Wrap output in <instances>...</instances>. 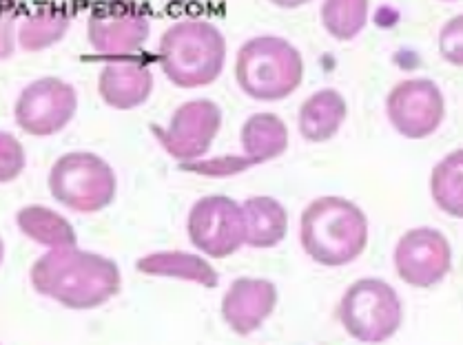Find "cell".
Masks as SVG:
<instances>
[{
	"mask_svg": "<svg viewBox=\"0 0 463 345\" xmlns=\"http://www.w3.org/2000/svg\"><path fill=\"white\" fill-rule=\"evenodd\" d=\"M49 191L67 209L98 213L116 197V172L96 153H67L52 166Z\"/></svg>",
	"mask_w": 463,
	"mask_h": 345,
	"instance_id": "cell-5",
	"label": "cell"
},
{
	"mask_svg": "<svg viewBox=\"0 0 463 345\" xmlns=\"http://www.w3.org/2000/svg\"><path fill=\"white\" fill-rule=\"evenodd\" d=\"M344 120L346 100L335 89H322L299 107L298 126L308 142H326L342 129Z\"/></svg>",
	"mask_w": 463,
	"mask_h": 345,
	"instance_id": "cell-16",
	"label": "cell"
},
{
	"mask_svg": "<svg viewBox=\"0 0 463 345\" xmlns=\"http://www.w3.org/2000/svg\"><path fill=\"white\" fill-rule=\"evenodd\" d=\"M386 113L391 125L408 140H423L441 126L446 100L432 80H403L388 93Z\"/></svg>",
	"mask_w": 463,
	"mask_h": 345,
	"instance_id": "cell-10",
	"label": "cell"
},
{
	"mask_svg": "<svg viewBox=\"0 0 463 345\" xmlns=\"http://www.w3.org/2000/svg\"><path fill=\"white\" fill-rule=\"evenodd\" d=\"M0 153H3L0 155V166H3L0 177H3V182H12L24 169L23 146L14 140L12 133H3L0 135Z\"/></svg>",
	"mask_w": 463,
	"mask_h": 345,
	"instance_id": "cell-24",
	"label": "cell"
},
{
	"mask_svg": "<svg viewBox=\"0 0 463 345\" xmlns=\"http://www.w3.org/2000/svg\"><path fill=\"white\" fill-rule=\"evenodd\" d=\"M288 146V129L275 113H255L242 126L244 157L253 164L275 160Z\"/></svg>",
	"mask_w": 463,
	"mask_h": 345,
	"instance_id": "cell-17",
	"label": "cell"
},
{
	"mask_svg": "<svg viewBox=\"0 0 463 345\" xmlns=\"http://www.w3.org/2000/svg\"><path fill=\"white\" fill-rule=\"evenodd\" d=\"M154 89L151 69L136 58H118L102 67L98 78V91L102 100L113 108L129 111L145 105Z\"/></svg>",
	"mask_w": 463,
	"mask_h": 345,
	"instance_id": "cell-14",
	"label": "cell"
},
{
	"mask_svg": "<svg viewBox=\"0 0 463 345\" xmlns=\"http://www.w3.org/2000/svg\"><path fill=\"white\" fill-rule=\"evenodd\" d=\"M226 42L215 24L204 21L177 23L160 41V65L175 87H206L220 78Z\"/></svg>",
	"mask_w": 463,
	"mask_h": 345,
	"instance_id": "cell-3",
	"label": "cell"
},
{
	"mask_svg": "<svg viewBox=\"0 0 463 345\" xmlns=\"http://www.w3.org/2000/svg\"><path fill=\"white\" fill-rule=\"evenodd\" d=\"M246 244L253 248H273L287 238V209L273 197H250L242 204Z\"/></svg>",
	"mask_w": 463,
	"mask_h": 345,
	"instance_id": "cell-15",
	"label": "cell"
},
{
	"mask_svg": "<svg viewBox=\"0 0 463 345\" xmlns=\"http://www.w3.org/2000/svg\"><path fill=\"white\" fill-rule=\"evenodd\" d=\"M278 288L269 279H235L222 299V317L240 337L255 332L273 314Z\"/></svg>",
	"mask_w": 463,
	"mask_h": 345,
	"instance_id": "cell-13",
	"label": "cell"
},
{
	"mask_svg": "<svg viewBox=\"0 0 463 345\" xmlns=\"http://www.w3.org/2000/svg\"><path fill=\"white\" fill-rule=\"evenodd\" d=\"M439 53L450 65L463 67V16H455L443 24L439 33Z\"/></svg>",
	"mask_w": 463,
	"mask_h": 345,
	"instance_id": "cell-23",
	"label": "cell"
},
{
	"mask_svg": "<svg viewBox=\"0 0 463 345\" xmlns=\"http://www.w3.org/2000/svg\"><path fill=\"white\" fill-rule=\"evenodd\" d=\"M368 21L364 0H328L322 5V24L337 41H353Z\"/></svg>",
	"mask_w": 463,
	"mask_h": 345,
	"instance_id": "cell-22",
	"label": "cell"
},
{
	"mask_svg": "<svg viewBox=\"0 0 463 345\" xmlns=\"http://www.w3.org/2000/svg\"><path fill=\"white\" fill-rule=\"evenodd\" d=\"M18 228L27 238L49 248H76V230L62 215L44 209V206H24L16 215Z\"/></svg>",
	"mask_w": 463,
	"mask_h": 345,
	"instance_id": "cell-19",
	"label": "cell"
},
{
	"mask_svg": "<svg viewBox=\"0 0 463 345\" xmlns=\"http://www.w3.org/2000/svg\"><path fill=\"white\" fill-rule=\"evenodd\" d=\"M430 191L443 213L463 219V149L448 153L432 169Z\"/></svg>",
	"mask_w": 463,
	"mask_h": 345,
	"instance_id": "cell-20",
	"label": "cell"
},
{
	"mask_svg": "<svg viewBox=\"0 0 463 345\" xmlns=\"http://www.w3.org/2000/svg\"><path fill=\"white\" fill-rule=\"evenodd\" d=\"M299 239L310 259L337 268L364 253L368 244V219L351 200L319 197L302 213Z\"/></svg>",
	"mask_w": 463,
	"mask_h": 345,
	"instance_id": "cell-2",
	"label": "cell"
},
{
	"mask_svg": "<svg viewBox=\"0 0 463 345\" xmlns=\"http://www.w3.org/2000/svg\"><path fill=\"white\" fill-rule=\"evenodd\" d=\"M69 27V16L56 9H43V12L32 14L21 24L18 32V42L24 51H41L49 44L58 42L65 36Z\"/></svg>",
	"mask_w": 463,
	"mask_h": 345,
	"instance_id": "cell-21",
	"label": "cell"
},
{
	"mask_svg": "<svg viewBox=\"0 0 463 345\" xmlns=\"http://www.w3.org/2000/svg\"><path fill=\"white\" fill-rule=\"evenodd\" d=\"M302 53L284 38L258 36L240 47L235 80L253 100H284L302 85Z\"/></svg>",
	"mask_w": 463,
	"mask_h": 345,
	"instance_id": "cell-4",
	"label": "cell"
},
{
	"mask_svg": "<svg viewBox=\"0 0 463 345\" xmlns=\"http://www.w3.org/2000/svg\"><path fill=\"white\" fill-rule=\"evenodd\" d=\"M452 250L435 228H412L397 241L395 268L412 288H432L450 273Z\"/></svg>",
	"mask_w": 463,
	"mask_h": 345,
	"instance_id": "cell-11",
	"label": "cell"
},
{
	"mask_svg": "<svg viewBox=\"0 0 463 345\" xmlns=\"http://www.w3.org/2000/svg\"><path fill=\"white\" fill-rule=\"evenodd\" d=\"M89 42L102 56L127 58L140 51L149 38V21L137 12L125 9H96L89 16Z\"/></svg>",
	"mask_w": 463,
	"mask_h": 345,
	"instance_id": "cell-12",
	"label": "cell"
},
{
	"mask_svg": "<svg viewBox=\"0 0 463 345\" xmlns=\"http://www.w3.org/2000/svg\"><path fill=\"white\" fill-rule=\"evenodd\" d=\"M222 126V108L213 100H191L175 108L169 129L151 126L165 151L182 164L200 160L213 145Z\"/></svg>",
	"mask_w": 463,
	"mask_h": 345,
	"instance_id": "cell-9",
	"label": "cell"
},
{
	"mask_svg": "<svg viewBox=\"0 0 463 345\" xmlns=\"http://www.w3.org/2000/svg\"><path fill=\"white\" fill-rule=\"evenodd\" d=\"M76 89L58 78H41L23 89L14 107V116L24 133L47 137L65 129L76 116Z\"/></svg>",
	"mask_w": 463,
	"mask_h": 345,
	"instance_id": "cell-8",
	"label": "cell"
},
{
	"mask_svg": "<svg viewBox=\"0 0 463 345\" xmlns=\"http://www.w3.org/2000/svg\"><path fill=\"white\" fill-rule=\"evenodd\" d=\"M38 294L71 310H91L120 293V268L113 259L78 248H53L32 266Z\"/></svg>",
	"mask_w": 463,
	"mask_h": 345,
	"instance_id": "cell-1",
	"label": "cell"
},
{
	"mask_svg": "<svg viewBox=\"0 0 463 345\" xmlns=\"http://www.w3.org/2000/svg\"><path fill=\"white\" fill-rule=\"evenodd\" d=\"M403 319L399 294L382 279H359L344 293L339 322L348 337L362 343H383L397 334Z\"/></svg>",
	"mask_w": 463,
	"mask_h": 345,
	"instance_id": "cell-6",
	"label": "cell"
},
{
	"mask_svg": "<svg viewBox=\"0 0 463 345\" xmlns=\"http://www.w3.org/2000/svg\"><path fill=\"white\" fill-rule=\"evenodd\" d=\"M136 268L145 275L154 277H174L194 281V284L204 285V288H215L218 285V273L206 259L191 253H177V250H166V253H154L137 259Z\"/></svg>",
	"mask_w": 463,
	"mask_h": 345,
	"instance_id": "cell-18",
	"label": "cell"
},
{
	"mask_svg": "<svg viewBox=\"0 0 463 345\" xmlns=\"http://www.w3.org/2000/svg\"><path fill=\"white\" fill-rule=\"evenodd\" d=\"M189 238L209 257H229L246 244L242 206L224 195L202 197L189 213Z\"/></svg>",
	"mask_w": 463,
	"mask_h": 345,
	"instance_id": "cell-7",
	"label": "cell"
}]
</instances>
